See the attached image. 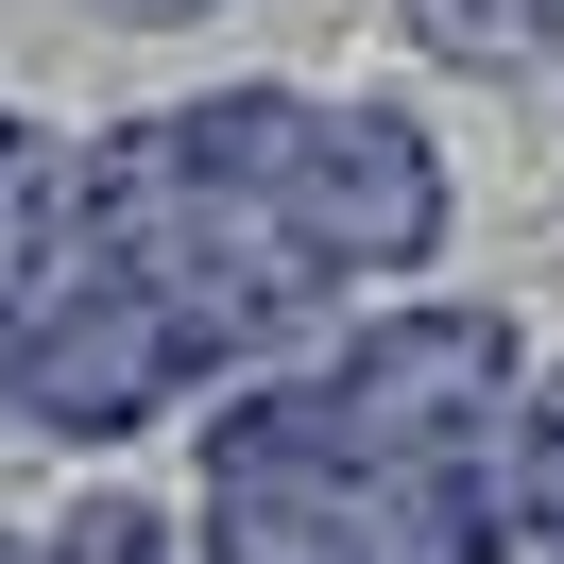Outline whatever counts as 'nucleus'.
<instances>
[{"instance_id":"1","label":"nucleus","mask_w":564,"mask_h":564,"mask_svg":"<svg viewBox=\"0 0 564 564\" xmlns=\"http://www.w3.org/2000/svg\"><path fill=\"white\" fill-rule=\"evenodd\" d=\"M513 393H530L513 308H377V325H343L325 359H291V411H308V445L343 462V479L479 462Z\"/></svg>"},{"instance_id":"2","label":"nucleus","mask_w":564,"mask_h":564,"mask_svg":"<svg viewBox=\"0 0 564 564\" xmlns=\"http://www.w3.org/2000/svg\"><path fill=\"white\" fill-rule=\"evenodd\" d=\"M172 393H188L172 308H154L138 274H104V257H69V291H52L35 343H18V445H138Z\"/></svg>"},{"instance_id":"3","label":"nucleus","mask_w":564,"mask_h":564,"mask_svg":"<svg viewBox=\"0 0 564 564\" xmlns=\"http://www.w3.org/2000/svg\"><path fill=\"white\" fill-rule=\"evenodd\" d=\"M274 223H291L343 291L411 274V257L445 240V154H427V120H393V104H308V120H291Z\"/></svg>"},{"instance_id":"4","label":"nucleus","mask_w":564,"mask_h":564,"mask_svg":"<svg viewBox=\"0 0 564 564\" xmlns=\"http://www.w3.org/2000/svg\"><path fill=\"white\" fill-rule=\"evenodd\" d=\"M496 496H513V530H530V564H564V377H530L513 411H496Z\"/></svg>"},{"instance_id":"5","label":"nucleus","mask_w":564,"mask_h":564,"mask_svg":"<svg viewBox=\"0 0 564 564\" xmlns=\"http://www.w3.org/2000/svg\"><path fill=\"white\" fill-rule=\"evenodd\" d=\"M547 18L564 0H411V35L445 69H547Z\"/></svg>"},{"instance_id":"6","label":"nucleus","mask_w":564,"mask_h":564,"mask_svg":"<svg viewBox=\"0 0 564 564\" xmlns=\"http://www.w3.org/2000/svg\"><path fill=\"white\" fill-rule=\"evenodd\" d=\"M104 18H206V0H104Z\"/></svg>"},{"instance_id":"7","label":"nucleus","mask_w":564,"mask_h":564,"mask_svg":"<svg viewBox=\"0 0 564 564\" xmlns=\"http://www.w3.org/2000/svg\"><path fill=\"white\" fill-rule=\"evenodd\" d=\"M0 564H35V547H0Z\"/></svg>"}]
</instances>
